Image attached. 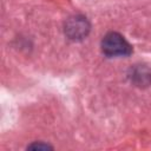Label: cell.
<instances>
[{"mask_svg":"<svg viewBox=\"0 0 151 151\" xmlns=\"http://www.w3.org/2000/svg\"><path fill=\"white\" fill-rule=\"evenodd\" d=\"M101 50L109 57H125L132 52V47L127 40L117 32H110L103 38Z\"/></svg>","mask_w":151,"mask_h":151,"instance_id":"6da1fadb","label":"cell"},{"mask_svg":"<svg viewBox=\"0 0 151 151\" xmlns=\"http://www.w3.org/2000/svg\"><path fill=\"white\" fill-rule=\"evenodd\" d=\"M90 29L86 18L74 17L70 19L65 26V32L71 39H83L87 35Z\"/></svg>","mask_w":151,"mask_h":151,"instance_id":"7a4b0ae2","label":"cell"},{"mask_svg":"<svg viewBox=\"0 0 151 151\" xmlns=\"http://www.w3.org/2000/svg\"><path fill=\"white\" fill-rule=\"evenodd\" d=\"M28 149H34V150H48V149H52L50 145L47 144H42V143H35V144H32L28 146Z\"/></svg>","mask_w":151,"mask_h":151,"instance_id":"3957f363","label":"cell"}]
</instances>
